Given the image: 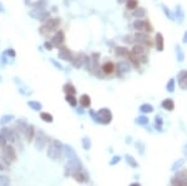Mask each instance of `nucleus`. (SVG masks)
I'll return each mask as SVG.
<instances>
[{
	"label": "nucleus",
	"mask_w": 187,
	"mask_h": 186,
	"mask_svg": "<svg viewBox=\"0 0 187 186\" xmlns=\"http://www.w3.org/2000/svg\"><path fill=\"white\" fill-rule=\"evenodd\" d=\"M64 151V145L59 140H53L50 142V145L48 147V157L51 160H58L60 159Z\"/></svg>",
	"instance_id": "1"
},
{
	"label": "nucleus",
	"mask_w": 187,
	"mask_h": 186,
	"mask_svg": "<svg viewBox=\"0 0 187 186\" xmlns=\"http://www.w3.org/2000/svg\"><path fill=\"white\" fill-rule=\"evenodd\" d=\"M60 24H61V19H59V18H50V19H48L40 26V29H39L40 34L45 35V34H49L51 31H55L60 26Z\"/></svg>",
	"instance_id": "2"
},
{
	"label": "nucleus",
	"mask_w": 187,
	"mask_h": 186,
	"mask_svg": "<svg viewBox=\"0 0 187 186\" xmlns=\"http://www.w3.org/2000/svg\"><path fill=\"white\" fill-rule=\"evenodd\" d=\"M1 155H0V157H1V161L5 162L6 165L11 164V162H14L16 160V151L15 149H14L13 145H10V144H8L6 146L1 147Z\"/></svg>",
	"instance_id": "3"
},
{
	"label": "nucleus",
	"mask_w": 187,
	"mask_h": 186,
	"mask_svg": "<svg viewBox=\"0 0 187 186\" xmlns=\"http://www.w3.org/2000/svg\"><path fill=\"white\" fill-rule=\"evenodd\" d=\"M29 16L32 18L34 20L45 23L48 19H50V13L46 9H32L29 11Z\"/></svg>",
	"instance_id": "4"
},
{
	"label": "nucleus",
	"mask_w": 187,
	"mask_h": 186,
	"mask_svg": "<svg viewBox=\"0 0 187 186\" xmlns=\"http://www.w3.org/2000/svg\"><path fill=\"white\" fill-rule=\"evenodd\" d=\"M34 145L36 150H44V147L46 146L48 144V136L45 135V132L43 130H36V134H35V137H34Z\"/></svg>",
	"instance_id": "5"
},
{
	"label": "nucleus",
	"mask_w": 187,
	"mask_h": 186,
	"mask_svg": "<svg viewBox=\"0 0 187 186\" xmlns=\"http://www.w3.org/2000/svg\"><path fill=\"white\" fill-rule=\"evenodd\" d=\"M97 123L99 124H104V125H107L111 123L112 120V113L110 111V109L107 108H102L97 111Z\"/></svg>",
	"instance_id": "6"
},
{
	"label": "nucleus",
	"mask_w": 187,
	"mask_h": 186,
	"mask_svg": "<svg viewBox=\"0 0 187 186\" xmlns=\"http://www.w3.org/2000/svg\"><path fill=\"white\" fill-rule=\"evenodd\" d=\"M131 54H134L138 60H141L142 63H146L147 59H146V49L143 48V45L141 44H137L135 45L132 50H131Z\"/></svg>",
	"instance_id": "7"
},
{
	"label": "nucleus",
	"mask_w": 187,
	"mask_h": 186,
	"mask_svg": "<svg viewBox=\"0 0 187 186\" xmlns=\"http://www.w3.org/2000/svg\"><path fill=\"white\" fill-rule=\"evenodd\" d=\"M132 26H134V29L135 30H137V31H146V32H151L152 31V26L148 24V21H146V20H140V19H137V20H135L134 21V24H132Z\"/></svg>",
	"instance_id": "8"
},
{
	"label": "nucleus",
	"mask_w": 187,
	"mask_h": 186,
	"mask_svg": "<svg viewBox=\"0 0 187 186\" xmlns=\"http://www.w3.org/2000/svg\"><path fill=\"white\" fill-rule=\"evenodd\" d=\"M59 58L61 60H65V61H69L71 63L74 58H75V54L70 50L66 46H60V50H59Z\"/></svg>",
	"instance_id": "9"
},
{
	"label": "nucleus",
	"mask_w": 187,
	"mask_h": 186,
	"mask_svg": "<svg viewBox=\"0 0 187 186\" xmlns=\"http://www.w3.org/2000/svg\"><path fill=\"white\" fill-rule=\"evenodd\" d=\"M51 43H53L54 46H58V48H60V46H63L64 43H65V32L63 30H58L54 34V36L51 38Z\"/></svg>",
	"instance_id": "10"
},
{
	"label": "nucleus",
	"mask_w": 187,
	"mask_h": 186,
	"mask_svg": "<svg viewBox=\"0 0 187 186\" xmlns=\"http://www.w3.org/2000/svg\"><path fill=\"white\" fill-rule=\"evenodd\" d=\"M87 58H89V56H87L86 54H84V53L75 54V58H74V60L71 61L72 66H74V68H76V69L82 68L84 65H85V61H86V59H87Z\"/></svg>",
	"instance_id": "11"
},
{
	"label": "nucleus",
	"mask_w": 187,
	"mask_h": 186,
	"mask_svg": "<svg viewBox=\"0 0 187 186\" xmlns=\"http://www.w3.org/2000/svg\"><path fill=\"white\" fill-rule=\"evenodd\" d=\"M72 176H74V179L80 184H84V182H86V181H89V175L82 170V167L81 169H77L76 171H74Z\"/></svg>",
	"instance_id": "12"
},
{
	"label": "nucleus",
	"mask_w": 187,
	"mask_h": 186,
	"mask_svg": "<svg viewBox=\"0 0 187 186\" xmlns=\"http://www.w3.org/2000/svg\"><path fill=\"white\" fill-rule=\"evenodd\" d=\"M134 39L137 41L138 44H143V45H151V39H150V36L147 34H143V32H136V34L134 35Z\"/></svg>",
	"instance_id": "13"
},
{
	"label": "nucleus",
	"mask_w": 187,
	"mask_h": 186,
	"mask_svg": "<svg viewBox=\"0 0 187 186\" xmlns=\"http://www.w3.org/2000/svg\"><path fill=\"white\" fill-rule=\"evenodd\" d=\"M177 81L182 90H187V70H182L177 74Z\"/></svg>",
	"instance_id": "14"
},
{
	"label": "nucleus",
	"mask_w": 187,
	"mask_h": 186,
	"mask_svg": "<svg viewBox=\"0 0 187 186\" xmlns=\"http://www.w3.org/2000/svg\"><path fill=\"white\" fill-rule=\"evenodd\" d=\"M27 126H29V124H27L25 120H22V119H19L15 121V126H14V130L15 131H18L20 135H24L25 131H26V129Z\"/></svg>",
	"instance_id": "15"
},
{
	"label": "nucleus",
	"mask_w": 187,
	"mask_h": 186,
	"mask_svg": "<svg viewBox=\"0 0 187 186\" xmlns=\"http://www.w3.org/2000/svg\"><path fill=\"white\" fill-rule=\"evenodd\" d=\"M35 134H36V129L34 125H29L26 129V131L24 134V136H25V140L27 142H31L32 140H34V137H35Z\"/></svg>",
	"instance_id": "16"
},
{
	"label": "nucleus",
	"mask_w": 187,
	"mask_h": 186,
	"mask_svg": "<svg viewBox=\"0 0 187 186\" xmlns=\"http://www.w3.org/2000/svg\"><path fill=\"white\" fill-rule=\"evenodd\" d=\"M101 70H102V73H104L105 75H111V74L114 73V70H115V64L112 61H106V63L102 64Z\"/></svg>",
	"instance_id": "17"
},
{
	"label": "nucleus",
	"mask_w": 187,
	"mask_h": 186,
	"mask_svg": "<svg viewBox=\"0 0 187 186\" xmlns=\"http://www.w3.org/2000/svg\"><path fill=\"white\" fill-rule=\"evenodd\" d=\"M155 44H156V49L157 51H163V48H165V41H163V35L161 32H157L155 36Z\"/></svg>",
	"instance_id": "18"
},
{
	"label": "nucleus",
	"mask_w": 187,
	"mask_h": 186,
	"mask_svg": "<svg viewBox=\"0 0 187 186\" xmlns=\"http://www.w3.org/2000/svg\"><path fill=\"white\" fill-rule=\"evenodd\" d=\"M116 68H117V71L120 74H126L131 70V65L129 61H120L116 65Z\"/></svg>",
	"instance_id": "19"
},
{
	"label": "nucleus",
	"mask_w": 187,
	"mask_h": 186,
	"mask_svg": "<svg viewBox=\"0 0 187 186\" xmlns=\"http://www.w3.org/2000/svg\"><path fill=\"white\" fill-rule=\"evenodd\" d=\"M79 103H80L81 108L87 109V108H90V105H91V97L87 94H82L80 96V99H79Z\"/></svg>",
	"instance_id": "20"
},
{
	"label": "nucleus",
	"mask_w": 187,
	"mask_h": 186,
	"mask_svg": "<svg viewBox=\"0 0 187 186\" xmlns=\"http://www.w3.org/2000/svg\"><path fill=\"white\" fill-rule=\"evenodd\" d=\"M99 58H100V54L99 53H92L91 54V56H90L91 71H95V70H97V68H99Z\"/></svg>",
	"instance_id": "21"
},
{
	"label": "nucleus",
	"mask_w": 187,
	"mask_h": 186,
	"mask_svg": "<svg viewBox=\"0 0 187 186\" xmlns=\"http://www.w3.org/2000/svg\"><path fill=\"white\" fill-rule=\"evenodd\" d=\"M63 90H64V92H65L66 95H75V94H76V87L72 85V82L64 84Z\"/></svg>",
	"instance_id": "22"
},
{
	"label": "nucleus",
	"mask_w": 187,
	"mask_h": 186,
	"mask_svg": "<svg viewBox=\"0 0 187 186\" xmlns=\"http://www.w3.org/2000/svg\"><path fill=\"white\" fill-rule=\"evenodd\" d=\"M13 120H15V116L13 114H5L0 118V125H1V126H5L9 123H11Z\"/></svg>",
	"instance_id": "23"
},
{
	"label": "nucleus",
	"mask_w": 187,
	"mask_h": 186,
	"mask_svg": "<svg viewBox=\"0 0 187 186\" xmlns=\"http://www.w3.org/2000/svg\"><path fill=\"white\" fill-rule=\"evenodd\" d=\"M27 106L34 111H40L43 109V104H41L40 101H36V100H29L27 101Z\"/></svg>",
	"instance_id": "24"
},
{
	"label": "nucleus",
	"mask_w": 187,
	"mask_h": 186,
	"mask_svg": "<svg viewBox=\"0 0 187 186\" xmlns=\"http://www.w3.org/2000/svg\"><path fill=\"white\" fill-rule=\"evenodd\" d=\"M162 108L165 110H168V111H172L175 109V103L172 99H165L162 101Z\"/></svg>",
	"instance_id": "25"
},
{
	"label": "nucleus",
	"mask_w": 187,
	"mask_h": 186,
	"mask_svg": "<svg viewBox=\"0 0 187 186\" xmlns=\"http://www.w3.org/2000/svg\"><path fill=\"white\" fill-rule=\"evenodd\" d=\"M115 54H116V56H127V55L130 54L129 53V50L126 49V48H122V46H117V48L115 49Z\"/></svg>",
	"instance_id": "26"
},
{
	"label": "nucleus",
	"mask_w": 187,
	"mask_h": 186,
	"mask_svg": "<svg viewBox=\"0 0 187 186\" xmlns=\"http://www.w3.org/2000/svg\"><path fill=\"white\" fill-rule=\"evenodd\" d=\"M175 13H176V19L179 20V23L181 24V23L183 21V10H182V6L181 5H177Z\"/></svg>",
	"instance_id": "27"
},
{
	"label": "nucleus",
	"mask_w": 187,
	"mask_h": 186,
	"mask_svg": "<svg viewBox=\"0 0 187 186\" xmlns=\"http://www.w3.org/2000/svg\"><path fill=\"white\" fill-rule=\"evenodd\" d=\"M40 119L43 120V121H45V123H49V124H51L54 121V118H53V115H51L50 113H41L40 114Z\"/></svg>",
	"instance_id": "28"
},
{
	"label": "nucleus",
	"mask_w": 187,
	"mask_h": 186,
	"mask_svg": "<svg viewBox=\"0 0 187 186\" xmlns=\"http://www.w3.org/2000/svg\"><path fill=\"white\" fill-rule=\"evenodd\" d=\"M132 15L135 18H143L145 15H146V10H145L143 8H136L132 13Z\"/></svg>",
	"instance_id": "29"
},
{
	"label": "nucleus",
	"mask_w": 187,
	"mask_h": 186,
	"mask_svg": "<svg viewBox=\"0 0 187 186\" xmlns=\"http://www.w3.org/2000/svg\"><path fill=\"white\" fill-rule=\"evenodd\" d=\"M65 100L69 103L70 106H72V108H75V106L77 105V99L75 97V95H66L65 96Z\"/></svg>",
	"instance_id": "30"
},
{
	"label": "nucleus",
	"mask_w": 187,
	"mask_h": 186,
	"mask_svg": "<svg viewBox=\"0 0 187 186\" xmlns=\"http://www.w3.org/2000/svg\"><path fill=\"white\" fill-rule=\"evenodd\" d=\"M176 55H177V60H179L180 63H182L185 60V54H183V51H182V49H181L180 45L176 46Z\"/></svg>",
	"instance_id": "31"
},
{
	"label": "nucleus",
	"mask_w": 187,
	"mask_h": 186,
	"mask_svg": "<svg viewBox=\"0 0 187 186\" xmlns=\"http://www.w3.org/2000/svg\"><path fill=\"white\" fill-rule=\"evenodd\" d=\"M140 111L141 113H152L153 111V108H152V105H150V104H142L141 106H140Z\"/></svg>",
	"instance_id": "32"
},
{
	"label": "nucleus",
	"mask_w": 187,
	"mask_h": 186,
	"mask_svg": "<svg viewBox=\"0 0 187 186\" xmlns=\"http://www.w3.org/2000/svg\"><path fill=\"white\" fill-rule=\"evenodd\" d=\"M136 124L138 125H142V126H145V125H148V118L147 116H138V118L136 119Z\"/></svg>",
	"instance_id": "33"
},
{
	"label": "nucleus",
	"mask_w": 187,
	"mask_h": 186,
	"mask_svg": "<svg viewBox=\"0 0 187 186\" xmlns=\"http://www.w3.org/2000/svg\"><path fill=\"white\" fill-rule=\"evenodd\" d=\"M126 162H127L131 167H137L138 166L137 161H135V159L131 155H126Z\"/></svg>",
	"instance_id": "34"
},
{
	"label": "nucleus",
	"mask_w": 187,
	"mask_h": 186,
	"mask_svg": "<svg viewBox=\"0 0 187 186\" xmlns=\"http://www.w3.org/2000/svg\"><path fill=\"white\" fill-rule=\"evenodd\" d=\"M81 144H82V147L85 149V150H90V147H91V140H90L89 137H82Z\"/></svg>",
	"instance_id": "35"
},
{
	"label": "nucleus",
	"mask_w": 187,
	"mask_h": 186,
	"mask_svg": "<svg viewBox=\"0 0 187 186\" xmlns=\"http://www.w3.org/2000/svg\"><path fill=\"white\" fill-rule=\"evenodd\" d=\"M126 6L130 10H135V9L137 8V0H127L126 1Z\"/></svg>",
	"instance_id": "36"
},
{
	"label": "nucleus",
	"mask_w": 187,
	"mask_h": 186,
	"mask_svg": "<svg viewBox=\"0 0 187 186\" xmlns=\"http://www.w3.org/2000/svg\"><path fill=\"white\" fill-rule=\"evenodd\" d=\"M10 185V180H9L8 176L0 175V186H9Z\"/></svg>",
	"instance_id": "37"
},
{
	"label": "nucleus",
	"mask_w": 187,
	"mask_h": 186,
	"mask_svg": "<svg viewBox=\"0 0 187 186\" xmlns=\"http://www.w3.org/2000/svg\"><path fill=\"white\" fill-rule=\"evenodd\" d=\"M166 89L170 92H172L175 90V79H170V81H168L167 85H166Z\"/></svg>",
	"instance_id": "38"
},
{
	"label": "nucleus",
	"mask_w": 187,
	"mask_h": 186,
	"mask_svg": "<svg viewBox=\"0 0 187 186\" xmlns=\"http://www.w3.org/2000/svg\"><path fill=\"white\" fill-rule=\"evenodd\" d=\"M5 54L8 55V58H10V59H15V56H16V51H15V50H14L13 48L6 49V50H5Z\"/></svg>",
	"instance_id": "39"
},
{
	"label": "nucleus",
	"mask_w": 187,
	"mask_h": 186,
	"mask_svg": "<svg viewBox=\"0 0 187 186\" xmlns=\"http://www.w3.org/2000/svg\"><path fill=\"white\" fill-rule=\"evenodd\" d=\"M162 9H163V13H165V15L170 20H174L175 18H174V15L171 14V11H170V9H168L166 5H162Z\"/></svg>",
	"instance_id": "40"
},
{
	"label": "nucleus",
	"mask_w": 187,
	"mask_h": 186,
	"mask_svg": "<svg viewBox=\"0 0 187 186\" xmlns=\"http://www.w3.org/2000/svg\"><path fill=\"white\" fill-rule=\"evenodd\" d=\"M183 164H185V161H183V160H179V161H176L175 164L172 165V167H171V170H172V171H176V170H179L180 167H181L182 165H183Z\"/></svg>",
	"instance_id": "41"
},
{
	"label": "nucleus",
	"mask_w": 187,
	"mask_h": 186,
	"mask_svg": "<svg viewBox=\"0 0 187 186\" xmlns=\"http://www.w3.org/2000/svg\"><path fill=\"white\" fill-rule=\"evenodd\" d=\"M49 61H50L51 64H53L54 66H55L56 69H58V70H63V69H64V68H63V65L60 64L59 61H56V60H55V59H53V58H50V59H49Z\"/></svg>",
	"instance_id": "42"
},
{
	"label": "nucleus",
	"mask_w": 187,
	"mask_h": 186,
	"mask_svg": "<svg viewBox=\"0 0 187 186\" xmlns=\"http://www.w3.org/2000/svg\"><path fill=\"white\" fill-rule=\"evenodd\" d=\"M155 124H156V128L158 131H161L162 130V119H161V116H156L155 118Z\"/></svg>",
	"instance_id": "43"
},
{
	"label": "nucleus",
	"mask_w": 187,
	"mask_h": 186,
	"mask_svg": "<svg viewBox=\"0 0 187 186\" xmlns=\"http://www.w3.org/2000/svg\"><path fill=\"white\" fill-rule=\"evenodd\" d=\"M8 139L5 137V136H4V135L1 134V132H0V147H4V146H6L8 145Z\"/></svg>",
	"instance_id": "44"
},
{
	"label": "nucleus",
	"mask_w": 187,
	"mask_h": 186,
	"mask_svg": "<svg viewBox=\"0 0 187 186\" xmlns=\"http://www.w3.org/2000/svg\"><path fill=\"white\" fill-rule=\"evenodd\" d=\"M44 48L48 50V51H51V50L54 49V45H53V43H51L50 40H48V41H45L44 43Z\"/></svg>",
	"instance_id": "45"
},
{
	"label": "nucleus",
	"mask_w": 187,
	"mask_h": 186,
	"mask_svg": "<svg viewBox=\"0 0 187 186\" xmlns=\"http://www.w3.org/2000/svg\"><path fill=\"white\" fill-rule=\"evenodd\" d=\"M0 59H1V60H0V63H1V65H6L8 64V55L5 54V51H4L3 54H1V58H0Z\"/></svg>",
	"instance_id": "46"
},
{
	"label": "nucleus",
	"mask_w": 187,
	"mask_h": 186,
	"mask_svg": "<svg viewBox=\"0 0 187 186\" xmlns=\"http://www.w3.org/2000/svg\"><path fill=\"white\" fill-rule=\"evenodd\" d=\"M121 160V157L120 156H114L112 157V160L110 161V165H115V164H117V162Z\"/></svg>",
	"instance_id": "47"
},
{
	"label": "nucleus",
	"mask_w": 187,
	"mask_h": 186,
	"mask_svg": "<svg viewBox=\"0 0 187 186\" xmlns=\"http://www.w3.org/2000/svg\"><path fill=\"white\" fill-rule=\"evenodd\" d=\"M136 146H138V149H140V154H143V150H145L143 144L140 142V141H137V142H136Z\"/></svg>",
	"instance_id": "48"
},
{
	"label": "nucleus",
	"mask_w": 187,
	"mask_h": 186,
	"mask_svg": "<svg viewBox=\"0 0 187 186\" xmlns=\"http://www.w3.org/2000/svg\"><path fill=\"white\" fill-rule=\"evenodd\" d=\"M6 169H8V166H6V165H4V164H3V161L0 162V171H6Z\"/></svg>",
	"instance_id": "49"
},
{
	"label": "nucleus",
	"mask_w": 187,
	"mask_h": 186,
	"mask_svg": "<svg viewBox=\"0 0 187 186\" xmlns=\"http://www.w3.org/2000/svg\"><path fill=\"white\" fill-rule=\"evenodd\" d=\"M5 13V6H4V4L0 1V14H4Z\"/></svg>",
	"instance_id": "50"
},
{
	"label": "nucleus",
	"mask_w": 187,
	"mask_h": 186,
	"mask_svg": "<svg viewBox=\"0 0 187 186\" xmlns=\"http://www.w3.org/2000/svg\"><path fill=\"white\" fill-rule=\"evenodd\" d=\"M82 109H84V108H79V109H77L76 111H77L79 114H84V110H82Z\"/></svg>",
	"instance_id": "51"
},
{
	"label": "nucleus",
	"mask_w": 187,
	"mask_h": 186,
	"mask_svg": "<svg viewBox=\"0 0 187 186\" xmlns=\"http://www.w3.org/2000/svg\"><path fill=\"white\" fill-rule=\"evenodd\" d=\"M183 43H187V31L185 32V35H183Z\"/></svg>",
	"instance_id": "52"
},
{
	"label": "nucleus",
	"mask_w": 187,
	"mask_h": 186,
	"mask_svg": "<svg viewBox=\"0 0 187 186\" xmlns=\"http://www.w3.org/2000/svg\"><path fill=\"white\" fill-rule=\"evenodd\" d=\"M130 186H141V185H140V184H137V182H134V184H131Z\"/></svg>",
	"instance_id": "53"
},
{
	"label": "nucleus",
	"mask_w": 187,
	"mask_h": 186,
	"mask_svg": "<svg viewBox=\"0 0 187 186\" xmlns=\"http://www.w3.org/2000/svg\"><path fill=\"white\" fill-rule=\"evenodd\" d=\"M119 1V4H121V3H124V1H127V0H117Z\"/></svg>",
	"instance_id": "54"
},
{
	"label": "nucleus",
	"mask_w": 187,
	"mask_h": 186,
	"mask_svg": "<svg viewBox=\"0 0 187 186\" xmlns=\"http://www.w3.org/2000/svg\"><path fill=\"white\" fill-rule=\"evenodd\" d=\"M183 152H185V154H187V145L185 146V150H183Z\"/></svg>",
	"instance_id": "55"
},
{
	"label": "nucleus",
	"mask_w": 187,
	"mask_h": 186,
	"mask_svg": "<svg viewBox=\"0 0 187 186\" xmlns=\"http://www.w3.org/2000/svg\"><path fill=\"white\" fill-rule=\"evenodd\" d=\"M3 82V78H1V75H0V84Z\"/></svg>",
	"instance_id": "56"
}]
</instances>
